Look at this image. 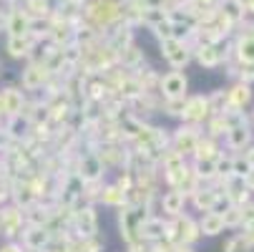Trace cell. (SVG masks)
Masks as SVG:
<instances>
[{"label":"cell","instance_id":"cell-1","mask_svg":"<svg viewBox=\"0 0 254 252\" xmlns=\"http://www.w3.org/2000/svg\"><path fill=\"white\" fill-rule=\"evenodd\" d=\"M86 23L96 30L114 28L116 23H124V3L121 0H91L86 3Z\"/></svg>","mask_w":254,"mask_h":252},{"label":"cell","instance_id":"cell-2","mask_svg":"<svg viewBox=\"0 0 254 252\" xmlns=\"http://www.w3.org/2000/svg\"><path fill=\"white\" fill-rule=\"evenodd\" d=\"M161 56H164V61L171 66V68H184L187 63H189V58H191V51H189V46H187V41H179V38H166V41H161Z\"/></svg>","mask_w":254,"mask_h":252},{"label":"cell","instance_id":"cell-3","mask_svg":"<svg viewBox=\"0 0 254 252\" xmlns=\"http://www.w3.org/2000/svg\"><path fill=\"white\" fill-rule=\"evenodd\" d=\"M159 88L164 93L166 101H174V98H187V88H189V81L187 76L181 74V71H169V74H164L159 79Z\"/></svg>","mask_w":254,"mask_h":252},{"label":"cell","instance_id":"cell-4","mask_svg":"<svg viewBox=\"0 0 254 252\" xmlns=\"http://www.w3.org/2000/svg\"><path fill=\"white\" fill-rule=\"evenodd\" d=\"M209 111H211L209 98H204V96H191V98H187V103H184V114H181V119L199 126L201 121L209 119Z\"/></svg>","mask_w":254,"mask_h":252},{"label":"cell","instance_id":"cell-5","mask_svg":"<svg viewBox=\"0 0 254 252\" xmlns=\"http://www.w3.org/2000/svg\"><path fill=\"white\" fill-rule=\"evenodd\" d=\"M199 129H196V124H189V126H184V129H179L176 131V136H174V149L179 152V154H194L196 152V144H199Z\"/></svg>","mask_w":254,"mask_h":252},{"label":"cell","instance_id":"cell-6","mask_svg":"<svg viewBox=\"0 0 254 252\" xmlns=\"http://www.w3.org/2000/svg\"><path fill=\"white\" fill-rule=\"evenodd\" d=\"M30 28H33V15L25 10V8H13L8 13V25L5 30L10 35H30Z\"/></svg>","mask_w":254,"mask_h":252},{"label":"cell","instance_id":"cell-7","mask_svg":"<svg viewBox=\"0 0 254 252\" xmlns=\"http://www.w3.org/2000/svg\"><path fill=\"white\" fill-rule=\"evenodd\" d=\"M199 230H201V235H204V237H216V235H222V232L227 230L224 214L214 212V209L204 212V217H201V222H199Z\"/></svg>","mask_w":254,"mask_h":252},{"label":"cell","instance_id":"cell-8","mask_svg":"<svg viewBox=\"0 0 254 252\" xmlns=\"http://www.w3.org/2000/svg\"><path fill=\"white\" fill-rule=\"evenodd\" d=\"M196 61L201 63V66H206V68H216L222 63V51L216 48V43H209V41H201L199 46H196Z\"/></svg>","mask_w":254,"mask_h":252},{"label":"cell","instance_id":"cell-9","mask_svg":"<svg viewBox=\"0 0 254 252\" xmlns=\"http://www.w3.org/2000/svg\"><path fill=\"white\" fill-rule=\"evenodd\" d=\"M184 202H187V192L184 189H171V192H164L161 197V207L166 214H171V217H179L181 209H184Z\"/></svg>","mask_w":254,"mask_h":252},{"label":"cell","instance_id":"cell-10","mask_svg":"<svg viewBox=\"0 0 254 252\" xmlns=\"http://www.w3.org/2000/svg\"><path fill=\"white\" fill-rule=\"evenodd\" d=\"M176 232H179V242H189V245H194V240L201 237L199 225L191 217H181V214L176 217Z\"/></svg>","mask_w":254,"mask_h":252},{"label":"cell","instance_id":"cell-11","mask_svg":"<svg viewBox=\"0 0 254 252\" xmlns=\"http://www.w3.org/2000/svg\"><path fill=\"white\" fill-rule=\"evenodd\" d=\"M46 66L43 63H33L28 71H23V88H28V91H38L41 86H43V81H46Z\"/></svg>","mask_w":254,"mask_h":252},{"label":"cell","instance_id":"cell-12","mask_svg":"<svg viewBox=\"0 0 254 252\" xmlns=\"http://www.w3.org/2000/svg\"><path fill=\"white\" fill-rule=\"evenodd\" d=\"M237 58L242 66H254V33H242L237 41Z\"/></svg>","mask_w":254,"mask_h":252},{"label":"cell","instance_id":"cell-13","mask_svg":"<svg viewBox=\"0 0 254 252\" xmlns=\"http://www.w3.org/2000/svg\"><path fill=\"white\" fill-rule=\"evenodd\" d=\"M76 225H78V235L81 237H93L98 232V225H96V212L91 207L81 209L76 214Z\"/></svg>","mask_w":254,"mask_h":252},{"label":"cell","instance_id":"cell-14","mask_svg":"<svg viewBox=\"0 0 254 252\" xmlns=\"http://www.w3.org/2000/svg\"><path fill=\"white\" fill-rule=\"evenodd\" d=\"M101 171H103L101 157L88 154V157L81 162V179H83V182H98V179H101Z\"/></svg>","mask_w":254,"mask_h":252},{"label":"cell","instance_id":"cell-15","mask_svg":"<svg viewBox=\"0 0 254 252\" xmlns=\"http://www.w3.org/2000/svg\"><path fill=\"white\" fill-rule=\"evenodd\" d=\"M224 139H227V147L229 149H244V144H249V139H252V131L244 124H237V126H232L224 134Z\"/></svg>","mask_w":254,"mask_h":252},{"label":"cell","instance_id":"cell-16","mask_svg":"<svg viewBox=\"0 0 254 252\" xmlns=\"http://www.w3.org/2000/svg\"><path fill=\"white\" fill-rule=\"evenodd\" d=\"M30 48H33V38H30V35H10V38H8L10 58H23V56L30 53Z\"/></svg>","mask_w":254,"mask_h":252},{"label":"cell","instance_id":"cell-17","mask_svg":"<svg viewBox=\"0 0 254 252\" xmlns=\"http://www.w3.org/2000/svg\"><path fill=\"white\" fill-rule=\"evenodd\" d=\"M252 101V91H249V84H239V86H234L232 91H229V109H234V111H239V109H244V106Z\"/></svg>","mask_w":254,"mask_h":252},{"label":"cell","instance_id":"cell-18","mask_svg":"<svg viewBox=\"0 0 254 252\" xmlns=\"http://www.w3.org/2000/svg\"><path fill=\"white\" fill-rule=\"evenodd\" d=\"M126 199H128V192H124L119 184L103 189V194H101V202H103V204H108V207H124V204H126Z\"/></svg>","mask_w":254,"mask_h":252},{"label":"cell","instance_id":"cell-19","mask_svg":"<svg viewBox=\"0 0 254 252\" xmlns=\"http://www.w3.org/2000/svg\"><path fill=\"white\" fill-rule=\"evenodd\" d=\"M0 222H3V232H5L8 237H13V235L18 232V227L23 225V217H20L18 209H5L3 217H0Z\"/></svg>","mask_w":254,"mask_h":252},{"label":"cell","instance_id":"cell-20","mask_svg":"<svg viewBox=\"0 0 254 252\" xmlns=\"http://www.w3.org/2000/svg\"><path fill=\"white\" fill-rule=\"evenodd\" d=\"M48 242V232L43 230V227H33V230H28L25 232V247L30 250V252H35V250H43V245Z\"/></svg>","mask_w":254,"mask_h":252},{"label":"cell","instance_id":"cell-21","mask_svg":"<svg viewBox=\"0 0 254 252\" xmlns=\"http://www.w3.org/2000/svg\"><path fill=\"white\" fill-rule=\"evenodd\" d=\"M191 194H194L196 207L204 209V212H209V209L216 204V199H219V192H214V189H196V192H191Z\"/></svg>","mask_w":254,"mask_h":252},{"label":"cell","instance_id":"cell-22","mask_svg":"<svg viewBox=\"0 0 254 252\" xmlns=\"http://www.w3.org/2000/svg\"><path fill=\"white\" fill-rule=\"evenodd\" d=\"M222 250H224V252H252L254 247L249 245V240H247V237H244V232H242V235L229 237V240H227V245H224Z\"/></svg>","mask_w":254,"mask_h":252},{"label":"cell","instance_id":"cell-23","mask_svg":"<svg viewBox=\"0 0 254 252\" xmlns=\"http://www.w3.org/2000/svg\"><path fill=\"white\" fill-rule=\"evenodd\" d=\"M25 10L33 15V20L51 13V10H48V0H25Z\"/></svg>","mask_w":254,"mask_h":252},{"label":"cell","instance_id":"cell-24","mask_svg":"<svg viewBox=\"0 0 254 252\" xmlns=\"http://www.w3.org/2000/svg\"><path fill=\"white\" fill-rule=\"evenodd\" d=\"M254 167L247 162V157H237V159H232V176H237V179H244L249 171H252Z\"/></svg>","mask_w":254,"mask_h":252},{"label":"cell","instance_id":"cell-25","mask_svg":"<svg viewBox=\"0 0 254 252\" xmlns=\"http://www.w3.org/2000/svg\"><path fill=\"white\" fill-rule=\"evenodd\" d=\"M242 227H254V204H242Z\"/></svg>","mask_w":254,"mask_h":252},{"label":"cell","instance_id":"cell-26","mask_svg":"<svg viewBox=\"0 0 254 252\" xmlns=\"http://www.w3.org/2000/svg\"><path fill=\"white\" fill-rule=\"evenodd\" d=\"M174 252H194L189 242H174Z\"/></svg>","mask_w":254,"mask_h":252},{"label":"cell","instance_id":"cell-27","mask_svg":"<svg viewBox=\"0 0 254 252\" xmlns=\"http://www.w3.org/2000/svg\"><path fill=\"white\" fill-rule=\"evenodd\" d=\"M244 184L249 187V192H254V169H252V171L244 176Z\"/></svg>","mask_w":254,"mask_h":252},{"label":"cell","instance_id":"cell-28","mask_svg":"<svg viewBox=\"0 0 254 252\" xmlns=\"http://www.w3.org/2000/svg\"><path fill=\"white\" fill-rule=\"evenodd\" d=\"M242 5H244L247 15H254V0H242Z\"/></svg>","mask_w":254,"mask_h":252},{"label":"cell","instance_id":"cell-29","mask_svg":"<svg viewBox=\"0 0 254 252\" xmlns=\"http://www.w3.org/2000/svg\"><path fill=\"white\" fill-rule=\"evenodd\" d=\"M5 25H8V10L0 8V30H5Z\"/></svg>","mask_w":254,"mask_h":252},{"label":"cell","instance_id":"cell-30","mask_svg":"<svg viewBox=\"0 0 254 252\" xmlns=\"http://www.w3.org/2000/svg\"><path fill=\"white\" fill-rule=\"evenodd\" d=\"M121 3L128 8V5H143V3H146V0H121Z\"/></svg>","mask_w":254,"mask_h":252},{"label":"cell","instance_id":"cell-31","mask_svg":"<svg viewBox=\"0 0 254 252\" xmlns=\"http://www.w3.org/2000/svg\"><path fill=\"white\" fill-rule=\"evenodd\" d=\"M0 252H23V250H20V247H15V245H5Z\"/></svg>","mask_w":254,"mask_h":252},{"label":"cell","instance_id":"cell-32","mask_svg":"<svg viewBox=\"0 0 254 252\" xmlns=\"http://www.w3.org/2000/svg\"><path fill=\"white\" fill-rule=\"evenodd\" d=\"M244 157H247V162H249V164L254 167V147H252V149H249V152H247Z\"/></svg>","mask_w":254,"mask_h":252}]
</instances>
